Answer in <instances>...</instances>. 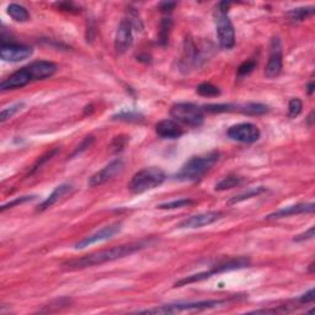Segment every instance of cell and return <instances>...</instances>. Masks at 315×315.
<instances>
[{
	"instance_id": "obj_13",
	"label": "cell",
	"mask_w": 315,
	"mask_h": 315,
	"mask_svg": "<svg viewBox=\"0 0 315 315\" xmlns=\"http://www.w3.org/2000/svg\"><path fill=\"white\" fill-rule=\"evenodd\" d=\"M125 169V163L121 159H117V160L111 161L109 165L104 167V169L99 170L98 173H95L91 178L89 179V186L90 187H96V186H100L105 184V182L110 181L111 179L115 178L116 175L121 174Z\"/></svg>"
},
{
	"instance_id": "obj_16",
	"label": "cell",
	"mask_w": 315,
	"mask_h": 315,
	"mask_svg": "<svg viewBox=\"0 0 315 315\" xmlns=\"http://www.w3.org/2000/svg\"><path fill=\"white\" fill-rule=\"evenodd\" d=\"M315 205L314 203H299V205L289 206L286 208H281L266 217V220H280V218H286L289 215L297 214H305V213H314Z\"/></svg>"
},
{
	"instance_id": "obj_36",
	"label": "cell",
	"mask_w": 315,
	"mask_h": 315,
	"mask_svg": "<svg viewBox=\"0 0 315 315\" xmlns=\"http://www.w3.org/2000/svg\"><path fill=\"white\" fill-rule=\"evenodd\" d=\"M314 88H315L314 82H310V83H309V85H308V94H309V95L313 94V92H314Z\"/></svg>"
},
{
	"instance_id": "obj_15",
	"label": "cell",
	"mask_w": 315,
	"mask_h": 315,
	"mask_svg": "<svg viewBox=\"0 0 315 315\" xmlns=\"http://www.w3.org/2000/svg\"><path fill=\"white\" fill-rule=\"evenodd\" d=\"M155 132L159 137L166 139H178L185 133L182 127L174 119H163L155 126Z\"/></svg>"
},
{
	"instance_id": "obj_33",
	"label": "cell",
	"mask_w": 315,
	"mask_h": 315,
	"mask_svg": "<svg viewBox=\"0 0 315 315\" xmlns=\"http://www.w3.org/2000/svg\"><path fill=\"white\" fill-rule=\"evenodd\" d=\"M314 298H315V293H314V289H310L308 290L305 295L301 296L298 298V302L302 303V304H308V303H313L314 302Z\"/></svg>"
},
{
	"instance_id": "obj_35",
	"label": "cell",
	"mask_w": 315,
	"mask_h": 315,
	"mask_svg": "<svg viewBox=\"0 0 315 315\" xmlns=\"http://www.w3.org/2000/svg\"><path fill=\"white\" fill-rule=\"evenodd\" d=\"M253 314H275L277 313V310L276 309H261V310H255L251 311Z\"/></svg>"
},
{
	"instance_id": "obj_20",
	"label": "cell",
	"mask_w": 315,
	"mask_h": 315,
	"mask_svg": "<svg viewBox=\"0 0 315 315\" xmlns=\"http://www.w3.org/2000/svg\"><path fill=\"white\" fill-rule=\"evenodd\" d=\"M313 14H314V8H297L288 11L287 17L288 21H290V22L298 23L302 22L303 20L308 19V17L311 16Z\"/></svg>"
},
{
	"instance_id": "obj_19",
	"label": "cell",
	"mask_w": 315,
	"mask_h": 315,
	"mask_svg": "<svg viewBox=\"0 0 315 315\" xmlns=\"http://www.w3.org/2000/svg\"><path fill=\"white\" fill-rule=\"evenodd\" d=\"M7 13L16 22H26L30 20V13L28 9L19 4H10L7 9Z\"/></svg>"
},
{
	"instance_id": "obj_7",
	"label": "cell",
	"mask_w": 315,
	"mask_h": 315,
	"mask_svg": "<svg viewBox=\"0 0 315 315\" xmlns=\"http://www.w3.org/2000/svg\"><path fill=\"white\" fill-rule=\"evenodd\" d=\"M170 115L175 121L191 126V127H199L203 124V119H205V111L202 107L191 103H179L173 105Z\"/></svg>"
},
{
	"instance_id": "obj_2",
	"label": "cell",
	"mask_w": 315,
	"mask_h": 315,
	"mask_svg": "<svg viewBox=\"0 0 315 315\" xmlns=\"http://www.w3.org/2000/svg\"><path fill=\"white\" fill-rule=\"evenodd\" d=\"M57 64L50 61H37L32 62L31 64L19 69L17 71L11 74L8 79L0 84L2 91H9V90L21 89L28 84L37 80H43L46 78H51L56 73Z\"/></svg>"
},
{
	"instance_id": "obj_5",
	"label": "cell",
	"mask_w": 315,
	"mask_h": 315,
	"mask_svg": "<svg viewBox=\"0 0 315 315\" xmlns=\"http://www.w3.org/2000/svg\"><path fill=\"white\" fill-rule=\"evenodd\" d=\"M165 180H166V174L160 167H144L132 176L128 188L133 195H140L159 187L164 184Z\"/></svg>"
},
{
	"instance_id": "obj_28",
	"label": "cell",
	"mask_w": 315,
	"mask_h": 315,
	"mask_svg": "<svg viewBox=\"0 0 315 315\" xmlns=\"http://www.w3.org/2000/svg\"><path fill=\"white\" fill-rule=\"evenodd\" d=\"M23 107V103H17V104H14L11 105L10 107H7V109H4L2 111V113H0V121L2 122H5L7 119L11 118L14 115H16L19 111L22 109Z\"/></svg>"
},
{
	"instance_id": "obj_10",
	"label": "cell",
	"mask_w": 315,
	"mask_h": 315,
	"mask_svg": "<svg viewBox=\"0 0 315 315\" xmlns=\"http://www.w3.org/2000/svg\"><path fill=\"white\" fill-rule=\"evenodd\" d=\"M282 70V46L278 37H274L270 44L269 61L265 68V76L272 79L280 76Z\"/></svg>"
},
{
	"instance_id": "obj_17",
	"label": "cell",
	"mask_w": 315,
	"mask_h": 315,
	"mask_svg": "<svg viewBox=\"0 0 315 315\" xmlns=\"http://www.w3.org/2000/svg\"><path fill=\"white\" fill-rule=\"evenodd\" d=\"M70 190H71V185H69V184H62V185L57 186L56 190L53 191L52 193H51L40 206H38V211L42 212V211H46V209L48 208H51V207H52L53 205H56V203L58 202L62 197H64Z\"/></svg>"
},
{
	"instance_id": "obj_8",
	"label": "cell",
	"mask_w": 315,
	"mask_h": 315,
	"mask_svg": "<svg viewBox=\"0 0 315 315\" xmlns=\"http://www.w3.org/2000/svg\"><path fill=\"white\" fill-rule=\"evenodd\" d=\"M227 134L232 140L247 144L255 143L256 140H259V138L261 136L260 130L257 128V126L249 124V122L232 126V127L228 130Z\"/></svg>"
},
{
	"instance_id": "obj_22",
	"label": "cell",
	"mask_w": 315,
	"mask_h": 315,
	"mask_svg": "<svg viewBox=\"0 0 315 315\" xmlns=\"http://www.w3.org/2000/svg\"><path fill=\"white\" fill-rule=\"evenodd\" d=\"M197 94L203 98H217L221 95V90L209 83H202L197 86Z\"/></svg>"
},
{
	"instance_id": "obj_26",
	"label": "cell",
	"mask_w": 315,
	"mask_h": 315,
	"mask_svg": "<svg viewBox=\"0 0 315 315\" xmlns=\"http://www.w3.org/2000/svg\"><path fill=\"white\" fill-rule=\"evenodd\" d=\"M195 201L190 199H181V200H175L172 201V202H166V203H161V205L158 206L159 209H178L182 208V207H188L191 205H193Z\"/></svg>"
},
{
	"instance_id": "obj_21",
	"label": "cell",
	"mask_w": 315,
	"mask_h": 315,
	"mask_svg": "<svg viewBox=\"0 0 315 315\" xmlns=\"http://www.w3.org/2000/svg\"><path fill=\"white\" fill-rule=\"evenodd\" d=\"M243 182V178L236 175H228L223 180H221L217 185H215L214 190L215 191H226L230 190V188L236 187Z\"/></svg>"
},
{
	"instance_id": "obj_11",
	"label": "cell",
	"mask_w": 315,
	"mask_h": 315,
	"mask_svg": "<svg viewBox=\"0 0 315 315\" xmlns=\"http://www.w3.org/2000/svg\"><path fill=\"white\" fill-rule=\"evenodd\" d=\"M32 55H34V50L29 46H23V44L4 43L2 44V50H0V57L3 61L10 63L25 61Z\"/></svg>"
},
{
	"instance_id": "obj_14",
	"label": "cell",
	"mask_w": 315,
	"mask_h": 315,
	"mask_svg": "<svg viewBox=\"0 0 315 315\" xmlns=\"http://www.w3.org/2000/svg\"><path fill=\"white\" fill-rule=\"evenodd\" d=\"M222 217H223V213L222 212L212 211L200 213V214H195L186 218L185 221H182L179 224V228H181V229H197V228L211 226V224L220 221Z\"/></svg>"
},
{
	"instance_id": "obj_1",
	"label": "cell",
	"mask_w": 315,
	"mask_h": 315,
	"mask_svg": "<svg viewBox=\"0 0 315 315\" xmlns=\"http://www.w3.org/2000/svg\"><path fill=\"white\" fill-rule=\"evenodd\" d=\"M153 243V240H140V241L130 243V244L119 245V247H115L111 249H106V250L96 251L86 256L80 257V259L68 261V262L63 263V268L67 270H83L92 268V266L103 265V263L111 262L118 259H124L126 256L137 253V251L143 250L147 247H149Z\"/></svg>"
},
{
	"instance_id": "obj_37",
	"label": "cell",
	"mask_w": 315,
	"mask_h": 315,
	"mask_svg": "<svg viewBox=\"0 0 315 315\" xmlns=\"http://www.w3.org/2000/svg\"><path fill=\"white\" fill-rule=\"evenodd\" d=\"M308 121H309V124L311 125V121H313V112H311V113H310V116H309V119H308Z\"/></svg>"
},
{
	"instance_id": "obj_31",
	"label": "cell",
	"mask_w": 315,
	"mask_h": 315,
	"mask_svg": "<svg viewBox=\"0 0 315 315\" xmlns=\"http://www.w3.org/2000/svg\"><path fill=\"white\" fill-rule=\"evenodd\" d=\"M35 199H36V196H21L19 197V199H15L14 201H11V202H8V203H5V205H3L2 212L7 211L8 208H13V207L16 205H21V203L29 202V201H32Z\"/></svg>"
},
{
	"instance_id": "obj_27",
	"label": "cell",
	"mask_w": 315,
	"mask_h": 315,
	"mask_svg": "<svg viewBox=\"0 0 315 315\" xmlns=\"http://www.w3.org/2000/svg\"><path fill=\"white\" fill-rule=\"evenodd\" d=\"M302 109H303L302 100H299L298 98L292 99V100L289 101V104H288V116H289L290 118H296L297 116L301 115Z\"/></svg>"
},
{
	"instance_id": "obj_4",
	"label": "cell",
	"mask_w": 315,
	"mask_h": 315,
	"mask_svg": "<svg viewBox=\"0 0 315 315\" xmlns=\"http://www.w3.org/2000/svg\"><path fill=\"white\" fill-rule=\"evenodd\" d=\"M229 7L230 3H218L214 14H213L215 29H217L218 43L223 50H230L235 44V31H234V26L232 21H230L229 15H228Z\"/></svg>"
},
{
	"instance_id": "obj_12",
	"label": "cell",
	"mask_w": 315,
	"mask_h": 315,
	"mask_svg": "<svg viewBox=\"0 0 315 315\" xmlns=\"http://www.w3.org/2000/svg\"><path fill=\"white\" fill-rule=\"evenodd\" d=\"M121 229H122V223H118V222H117V223L110 224V226L104 227L103 229L98 230V232L91 234V235L85 236V238L80 240V241H78L77 244L74 245V248L85 249L90 247V245L96 244V243H101L105 241V240H109L112 238V236H115Z\"/></svg>"
},
{
	"instance_id": "obj_24",
	"label": "cell",
	"mask_w": 315,
	"mask_h": 315,
	"mask_svg": "<svg viewBox=\"0 0 315 315\" xmlns=\"http://www.w3.org/2000/svg\"><path fill=\"white\" fill-rule=\"evenodd\" d=\"M268 112H269V107L263 104H259V103L245 104L244 115L260 116V115H265V113H268Z\"/></svg>"
},
{
	"instance_id": "obj_34",
	"label": "cell",
	"mask_w": 315,
	"mask_h": 315,
	"mask_svg": "<svg viewBox=\"0 0 315 315\" xmlns=\"http://www.w3.org/2000/svg\"><path fill=\"white\" fill-rule=\"evenodd\" d=\"M176 5H178L176 3L164 2L159 4V9H160V11H163V13H170V11L174 10V8H175Z\"/></svg>"
},
{
	"instance_id": "obj_32",
	"label": "cell",
	"mask_w": 315,
	"mask_h": 315,
	"mask_svg": "<svg viewBox=\"0 0 315 315\" xmlns=\"http://www.w3.org/2000/svg\"><path fill=\"white\" fill-rule=\"evenodd\" d=\"M314 230H315V228L314 227H310L307 230V232L299 234V235H297L293 240H295V241H297V243H301V241H305V240L313 239L314 238Z\"/></svg>"
},
{
	"instance_id": "obj_23",
	"label": "cell",
	"mask_w": 315,
	"mask_h": 315,
	"mask_svg": "<svg viewBox=\"0 0 315 315\" xmlns=\"http://www.w3.org/2000/svg\"><path fill=\"white\" fill-rule=\"evenodd\" d=\"M113 119H119V121H125V122H139L143 121L144 116L142 113L136 112V111L124 110L113 116Z\"/></svg>"
},
{
	"instance_id": "obj_9",
	"label": "cell",
	"mask_w": 315,
	"mask_h": 315,
	"mask_svg": "<svg viewBox=\"0 0 315 315\" xmlns=\"http://www.w3.org/2000/svg\"><path fill=\"white\" fill-rule=\"evenodd\" d=\"M133 30L127 17L121 20L115 37V50L118 55H124L133 44Z\"/></svg>"
},
{
	"instance_id": "obj_25",
	"label": "cell",
	"mask_w": 315,
	"mask_h": 315,
	"mask_svg": "<svg viewBox=\"0 0 315 315\" xmlns=\"http://www.w3.org/2000/svg\"><path fill=\"white\" fill-rule=\"evenodd\" d=\"M173 28L172 19H163L160 23V31H159V43L165 46L169 41V35Z\"/></svg>"
},
{
	"instance_id": "obj_18",
	"label": "cell",
	"mask_w": 315,
	"mask_h": 315,
	"mask_svg": "<svg viewBox=\"0 0 315 315\" xmlns=\"http://www.w3.org/2000/svg\"><path fill=\"white\" fill-rule=\"evenodd\" d=\"M265 192H268V188L263 187V186L249 188L248 191H245V192H243V193H239V195H236V196L232 197V199L228 201V205H236V203L244 202V201L253 199V197L260 196V195L265 193Z\"/></svg>"
},
{
	"instance_id": "obj_29",
	"label": "cell",
	"mask_w": 315,
	"mask_h": 315,
	"mask_svg": "<svg viewBox=\"0 0 315 315\" xmlns=\"http://www.w3.org/2000/svg\"><path fill=\"white\" fill-rule=\"evenodd\" d=\"M127 17L128 20H130V22L132 23V26H133V29L136 30V31H142L143 30V22L142 20H140L139 14H138V11L136 9H130V10L127 11Z\"/></svg>"
},
{
	"instance_id": "obj_6",
	"label": "cell",
	"mask_w": 315,
	"mask_h": 315,
	"mask_svg": "<svg viewBox=\"0 0 315 315\" xmlns=\"http://www.w3.org/2000/svg\"><path fill=\"white\" fill-rule=\"evenodd\" d=\"M227 301L224 299H214V301H200V302H180L174 304L161 305V307L147 309V310L139 311V314H176L182 311H199L205 309H212L221 307L226 304Z\"/></svg>"
},
{
	"instance_id": "obj_3",
	"label": "cell",
	"mask_w": 315,
	"mask_h": 315,
	"mask_svg": "<svg viewBox=\"0 0 315 315\" xmlns=\"http://www.w3.org/2000/svg\"><path fill=\"white\" fill-rule=\"evenodd\" d=\"M221 154L218 152H209L207 154L192 157L184 164V166L176 174L175 178L179 181L195 182L199 181L220 160Z\"/></svg>"
},
{
	"instance_id": "obj_30",
	"label": "cell",
	"mask_w": 315,
	"mask_h": 315,
	"mask_svg": "<svg viewBox=\"0 0 315 315\" xmlns=\"http://www.w3.org/2000/svg\"><path fill=\"white\" fill-rule=\"evenodd\" d=\"M256 65H257L256 61H247V62H244L241 65H240L239 69H238V76L239 77L249 76V74H250L251 71H253L254 69L256 68Z\"/></svg>"
}]
</instances>
